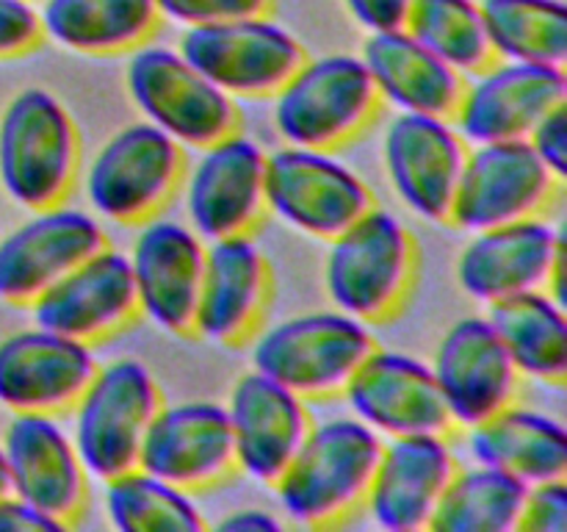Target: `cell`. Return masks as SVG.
Here are the masks:
<instances>
[{
    "instance_id": "cell-31",
    "label": "cell",
    "mask_w": 567,
    "mask_h": 532,
    "mask_svg": "<svg viewBox=\"0 0 567 532\" xmlns=\"http://www.w3.org/2000/svg\"><path fill=\"white\" fill-rule=\"evenodd\" d=\"M526 482L496 466L457 469L432 513L426 530L437 532H513L524 508Z\"/></svg>"
},
{
    "instance_id": "cell-30",
    "label": "cell",
    "mask_w": 567,
    "mask_h": 532,
    "mask_svg": "<svg viewBox=\"0 0 567 532\" xmlns=\"http://www.w3.org/2000/svg\"><path fill=\"white\" fill-rule=\"evenodd\" d=\"M158 20L153 0H44L42 33L78 53H120L138 48Z\"/></svg>"
},
{
    "instance_id": "cell-9",
    "label": "cell",
    "mask_w": 567,
    "mask_h": 532,
    "mask_svg": "<svg viewBox=\"0 0 567 532\" xmlns=\"http://www.w3.org/2000/svg\"><path fill=\"white\" fill-rule=\"evenodd\" d=\"M177 50L230 98L275 94L305 61L297 37L266 14L186 25Z\"/></svg>"
},
{
    "instance_id": "cell-41",
    "label": "cell",
    "mask_w": 567,
    "mask_h": 532,
    "mask_svg": "<svg viewBox=\"0 0 567 532\" xmlns=\"http://www.w3.org/2000/svg\"><path fill=\"white\" fill-rule=\"evenodd\" d=\"M216 526L221 532H275L282 530V521L275 513H269V510L241 508L227 513Z\"/></svg>"
},
{
    "instance_id": "cell-21",
    "label": "cell",
    "mask_w": 567,
    "mask_h": 532,
    "mask_svg": "<svg viewBox=\"0 0 567 532\" xmlns=\"http://www.w3.org/2000/svg\"><path fill=\"white\" fill-rule=\"evenodd\" d=\"M33 321L59 336L92 344L136 314L131 260L103 244L31 299Z\"/></svg>"
},
{
    "instance_id": "cell-40",
    "label": "cell",
    "mask_w": 567,
    "mask_h": 532,
    "mask_svg": "<svg viewBox=\"0 0 567 532\" xmlns=\"http://www.w3.org/2000/svg\"><path fill=\"white\" fill-rule=\"evenodd\" d=\"M39 530H64V524H59L55 519L44 515L42 510L31 508L28 502H22L14 493H3L0 497V532H39Z\"/></svg>"
},
{
    "instance_id": "cell-42",
    "label": "cell",
    "mask_w": 567,
    "mask_h": 532,
    "mask_svg": "<svg viewBox=\"0 0 567 532\" xmlns=\"http://www.w3.org/2000/svg\"><path fill=\"white\" fill-rule=\"evenodd\" d=\"M9 493V469H6V458H3V447H0V497Z\"/></svg>"
},
{
    "instance_id": "cell-37",
    "label": "cell",
    "mask_w": 567,
    "mask_h": 532,
    "mask_svg": "<svg viewBox=\"0 0 567 532\" xmlns=\"http://www.w3.org/2000/svg\"><path fill=\"white\" fill-rule=\"evenodd\" d=\"M39 37L42 22L31 0H0V59L25 53Z\"/></svg>"
},
{
    "instance_id": "cell-16",
    "label": "cell",
    "mask_w": 567,
    "mask_h": 532,
    "mask_svg": "<svg viewBox=\"0 0 567 532\" xmlns=\"http://www.w3.org/2000/svg\"><path fill=\"white\" fill-rule=\"evenodd\" d=\"M199 150L203 153L186 181L188 227L203 242L247 233L266 208V150L233 131Z\"/></svg>"
},
{
    "instance_id": "cell-36",
    "label": "cell",
    "mask_w": 567,
    "mask_h": 532,
    "mask_svg": "<svg viewBox=\"0 0 567 532\" xmlns=\"http://www.w3.org/2000/svg\"><path fill=\"white\" fill-rule=\"evenodd\" d=\"M161 17L181 25L236 20V17L266 14L269 0H153Z\"/></svg>"
},
{
    "instance_id": "cell-8",
    "label": "cell",
    "mask_w": 567,
    "mask_h": 532,
    "mask_svg": "<svg viewBox=\"0 0 567 532\" xmlns=\"http://www.w3.org/2000/svg\"><path fill=\"white\" fill-rule=\"evenodd\" d=\"M264 205L293 231L330 242L363 216L374 197L363 177L330 150L282 144L266 153Z\"/></svg>"
},
{
    "instance_id": "cell-29",
    "label": "cell",
    "mask_w": 567,
    "mask_h": 532,
    "mask_svg": "<svg viewBox=\"0 0 567 532\" xmlns=\"http://www.w3.org/2000/svg\"><path fill=\"white\" fill-rule=\"evenodd\" d=\"M487 319L496 327L515 369L535 380L559 382L567 375V316L551 291L513 294L491 305Z\"/></svg>"
},
{
    "instance_id": "cell-18",
    "label": "cell",
    "mask_w": 567,
    "mask_h": 532,
    "mask_svg": "<svg viewBox=\"0 0 567 532\" xmlns=\"http://www.w3.org/2000/svg\"><path fill=\"white\" fill-rule=\"evenodd\" d=\"M432 371L460 427L480 424L513 405L520 377L487 316L454 321L437 344Z\"/></svg>"
},
{
    "instance_id": "cell-10",
    "label": "cell",
    "mask_w": 567,
    "mask_h": 532,
    "mask_svg": "<svg viewBox=\"0 0 567 532\" xmlns=\"http://www.w3.org/2000/svg\"><path fill=\"white\" fill-rule=\"evenodd\" d=\"M565 238L559 227L540 216L474 231L457 255V283L471 299L493 305L513 294L551 288L563 299Z\"/></svg>"
},
{
    "instance_id": "cell-33",
    "label": "cell",
    "mask_w": 567,
    "mask_h": 532,
    "mask_svg": "<svg viewBox=\"0 0 567 532\" xmlns=\"http://www.w3.org/2000/svg\"><path fill=\"white\" fill-rule=\"evenodd\" d=\"M105 515L120 532H203L205 519L186 488L133 469L105 480Z\"/></svg>"
},
{
    "instance_id": "cell-3",
    "label": "cell",
    "mask_w": 567,
    "mask_h": 532,
    "mask_svg": "<svg viewBox=\"0 0 567 532\" xmlns=\"http://www.w3.org/2000/svg\"><path fill=\"white\" fill-rule=\"evenodd\" d=\"M371 349L369 321L338 308L310 310L260 330L249 347V364L302 399L327 397L341 391Z\"/></svg>"
},
{
    "instance_id": "cell-24",
    "label": "cell",
    "mask_w": 567,
    "mask_h": 532,
    "mask_svg": "<svg viewBox=\"0 0 567 532\" xmlns=\"http://www.w3.org/2000/svg\"><path fill=\"white\" fill-rule=\"evenodd\" d=\"M92 347L44 327L0 341V405L11 413H55L81 397L94 375Z\"/></svg>"
},
{
    "instance_id": "cell-11",
    "label": "cell",
    "mask_w": 567,
    "mask_h": 532,
    "mask_svg": "<svg viewBox=\"0 0 567 532\" xmlns=\"http://www.w3.org/2000/svg\"><path fill=\"white\" fill-rule=\"evenodd\" d=\"M181 166L183 153L175 139L150 122H133L94 153L83 188L100 219L142 222L169 197Z\"/></svg>"
},
{
    "instance_id": "cell-6",
    "label": "cell",
    "mask_w": 567,
    "mask_h": 532,
    "mask_svg": "<svg viewBox=\"0 0 567 532\" xmlns=\"http://www.w3.org/2000/svg\"><path fill=\"white\" fill-rule=\"evenodd\" d=\"M377 100L360 55H321L302 61L275 92V127L286 144L332 150L371 120Z\"/></svg>"
},
{
    "instance_id": "cell-28",
    "label": "cell",
    "mask_w": 567,
    "mask_h": 532,
    "mask_svg": "<svg viewBox=\"0 0 567 532\" xmlns=\"http://www.w3.org/2000/svg\"><path fill=\"white\" fill-rule=\"evenodd\" d=\"M474 463L496 466L526 485L559 480L567 471V432L563 421L529 408H502L468 427Z\"/></svg>"
},
{
    "instance_id": "cell-35",
    "label": "cell",
    "mask_w": 567,
    "mask_h": 532,
    "mask_svg": "<svg viewBox=\"0 0 567 532\" xmlns=\"http://www.w3.org/2000/svg\"><path fill=\"white\" fill-rule=\"evenodd\" d=\"M515 530L524 532H567V482L559 480L535 482L526 488L524 508Z\"/></svg>"
},
{
    "instance_id": "cell-22",
    "label": "cell",
    "mask_w": 567,
    "mask_h": 532,
    "mask_svg": "<svg viewBox=\"0 0 567 532\" xmlns=\"http://www.w3.org/2000/svg\"><path fill=\"white\" fill-rule=\"evenodd\" d=\"M0 447L9 469V491L66 526L86 493V469L70 432L53 413H14Z\"/></svg>"
},
{
    "instance_id": "cell-12",
    "label": "cell",
    "mask_w": 567,
    "mask_h": 532,
    "mask_svg": "<svg viewBox=\"0 0 567 532\" xmlns=\"http://www.w3.org/2000/svg\"><path fill=\"white\" fill-rule=\"evenodd\" d=\"M557 183L526 139L474 144L465 150L449 219L471 233L526 219L548 203Z\"/></svg>"
},
{
    "instance_id": "cell-25",
    "label": "cell",
    "mask_w": 567,
    "mask_h": 532,
    "mask_svg": "<svg viewBox=\"0 0 567 532\" xmlns=\"http://www.w3.org/2000/svg\"><path fill=\"white\" fill-rule=\"evenodd\" d=\"M236 466L258 482H271L293 458L310 430L305 399L271 377L249 369L233 386L225 405Z\"/></svg>"
},
{
    "instance_id": "cell-13",
    "label": "cell",
    "mask_w": 567,
    "mask_h": 532,
    "mask_svg": "<svg viewBox=\"0 0 567 532\" xmlns=\"http://www.w3.org/2000/svg\"><path fill=\"white\" fill-rule=\"evenodd\" d=\"M341 391L354 419L380 438L446 432L452 427L435 371L408 352L374 347Z\"/></svg>"
},
{
    "instance_id": "cell-39",
    "label": "cell",
    "mask_w": 567,
    "mask_h": 532,
    "mask_svg": "<svg viewBox=\"0 0 567 532\" xmlns=\"http://www.w3.org/2000/svg\"><path fill=\"white\" fill-rule=\"evenodd\" d=\"M410 3L413 0H343V6L354 17V22L360 28H365L369 33L404 28Z\"/></svg>"
},
{
    "instance_id": "cell-34",
    "label": "cell",
    "mask_w": 567,
    "mask_h": 532,
    "mask_svg": "<svg viewBox=\"0 0 567 532\" xmlns=\"http://www.w3.org/2000/svg\"><path fill=\"white\" fill-rule=\"evenodd\" d=\"M404 31L460 75L480 72L493 59L476 0H413Z\"/></svg>"
},
{
    "instance_id": "cell-38",
    "label": "cell",
    "mask_w": 567,
    "mask_h": 532,
    "mask_svg": "<svg viewBox=\"0 0 567 532\" xmlns=\"http://www.w3.org/2000/svg\"><path fill=\"white\" fill-rule=\"evenodd\" d=\"M526 142H529L532 150L540 155L543 164L551 170V175L557 177V181H563L567 170V103L548 111V114L532 127Z\"/></svg>"
},
{
    "instance_id": "cell-23",
    "label": "cell",
    "mask_w": 567,
    "mask_h": 532,
    "mask_svg": "<svg viewBox=\"0 0 567 532\" xmlns=\"http://www.w3.org/2000/svg\"><path fill=\"white\" fill-rule=\"evenodd\" d=\"M138 469L177 488H205L236 466L225 405L208 399L161 405L144 432Z\"/></svg>"
},
{
    "instance_id": "cell-14",
    "label": "cell",
    "mask_w": 567,
    "mask_h": 532,
    "mask_svg": "<svg viewBox=\"0 0 567 532\" xmlns=\"http://www.w3.org/2000/svg\"><path fill=\"white\" fill-rule=\"evenodd\" d=\"M567 103V75L563 66L498 61L482 66L460 92L454 120L463 142H507L526 139L551 109Z\"/></svg>"
},
{
    "instance_id": "cell-27",
    "label": "cell",
    "mask_w": 567,
    "mask_h": 532,
    "mask_svg": "<svg viewBox=\"0 0 567 532\" xmlns=\"http://www.w3.org/2000/svg\"><path fill=\"white\" fill-rule=\"evenodd\" d=\"M360 59L374 81L377 98L393 109L430 116H452L457 109L463 75L404 28L369 33Z\"/></svg>"
},
{
    "instance_id": "cell-4",
    "label": "cell",
    "mask_w": 567,
    "mask_h": 532,
    "mask_svg": "<svg viewBox=\"0 0 567 532\" xmlns=\"http://www.w3.org/2000/svg\"><path fill=\"white\" fill-rule=\"evenodd\" d=\"M158 408V386L142 360L116 358L97 366L75 399L72 419V443L86 474L105 482L133 469Z\"/></svg>"
},
{
    "instance_id": "cell-19",
    "label": "cell",
    "mask_w": 567,
    "mask_h": 532,
    "mask_svg": "<svg viewBox=\"0 0 567 532\" xmlns=\"http://www.w3.org/2000/svg\"><path fill=\"white\" fill-rule=\"evenodd\" d=\"M136 310L158 330L188 332L194 325L205 242L186 222L147 216L133 238L131 255Z\"/></svg>"
},
{
    "instance_id": "cell-7",
    "label": "cell",
    "mask_w": 567,
    "mask_h": 532,
    "mask_svg": "<svg viewBox=\"0 0 567 532\" xmlns=\"http://www.w3.org/2000/svg\"><path fill=\"white\" fill-rule=\"evenodd\" d=\"M125 86L144 122L181 147H205L236 127V105L227 92L164 44H138L125 66Z\"/></svg>"
},
{
    "instance_id": "cell-1",
    "label": "cell",
    "mask_w": 567,
    "mask_h": 532,
    "mask_svg": "<svg viewBox=\"0 0 567 532\" xmlns=\"http://www.w3.org/2000/svg\"><path fill=\"white\" fill-rule=\"evenodd\" d=\"M382 438L354 416L310 424L308 436L275 480L282 513L319 526L352 513L369 491Z\"/></svg>"
},
{
    "instance_id": "cell-20",
    "label": "cell",
    "mask_w": 567,
    "mask_h": 532,
    "mask_svg": "<svg viewBox=\"0 0 567 532\" xmlns=\"http://www.w3.org/2000/svg\"><path fill=\"white\" fill-rule=\"evenodd\" d=\"M454 471L446 432L388 438L363 499L371 521L391 532L426 530Z\"/></svg>"
},
{
    "instance_id": "cell-32",
    "label": "cell",
    "mask_w": 567,
    "mask_h": 532,
    "mask_svg": "<svg viewBox=\"0 0 567 532\" xmlns=\"http://www.w3.org/2000/svg\"><path fill=\"white\" fill-rule=\"evenodd\" d=\"M480 9L487 44L496 59L565 70V0H480Z\"/></svg>"
},
{
    "instance_id": "cell-17",
    "label": "cell",
    "mask_w": 567,
    "mask_h": 532,
    "mask_svg": "<svg viewBox=\"0 0 567 532\" xmlns=\"http://www.w3.org/2000/svg\"><path fill=\"white\" fill-rule=\"evenodd\" d=\"M103 244V227L89 211L59 203L33 208L0 238V299L31 303Z\"/></svg>"
},
{
    "instance_id": "cell-5",
    "label": "cell",
    "mask_w": 567,
    "mask_h": 532,
    "mask_svg": "<svg viewBox=\"0 0 567 532\" xmlns=\"http://www.w3.org/2000/svg\"><path fill=\"white\" fill-rule=\"evenodd\" d=\"M413 277V238L396 214L371 205L330 238L324 288L343 314L377 321L399 305Z\"/></svg>"
},
{
    "instance_id": "cell-2",
    "label": "cell",
    "mask_w": 567,
    "mask_h": 532,
    "mask_svg": "<svg viewBox=\"0 0 567 532\" xmlns=\"http://www.w3.org/2000/svg\"><path fill=\"white\" fill-rule=\"evenodd\" d=\"M78 131L53 92L28 86L0 114V186L22 208H44L70 192Z\"/></svg>"
},
{
    "instance_id": "cell-15",
    "label": "cell",
    "mask_w": 567,
    "mask_h": 532,
    "mask_svg": "<svg viewBox=\"0 0 567 532\" xmlns=\"http://www.w3.org/2000/svg\"><path fill=\"white\" fill-rule=\"evenodd\" d=\"M388 181L426 222H446L465 161V142L449 116L399 111L382 139Z\"/></svg>"
},
{
    "instance_id": "cell-26",
    "label": "cell",
    "mask_w": 567,
    "mask_h": 532,
    "mask_svg": "<svg viewBox=\"0 0 567 532\" xmlns=\"http://www.w3.org/2000/svg\"><path fill=\"white\" fill-rule=\"evenodd\" d=\"M266 283V258L252 236L233 233L208 242L192 330L216 344L241 338L258 319Z\"/></svg>"
}]
</instances>
